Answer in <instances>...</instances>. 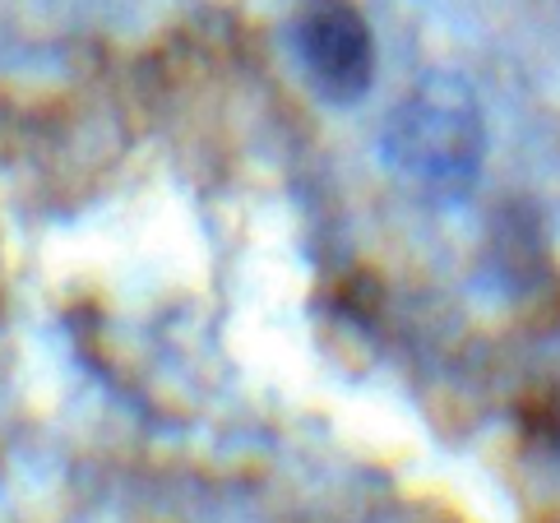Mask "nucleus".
Returning a JSON list of instances; mask_svg holds the SVG:
<instances>
[{
  "label": "nucleus",
  "mask_w": 560,
  "mask_h": 523,
  "mask_svg": "<svg viewBox=\"0 0 560 523\" xmlns=\"http://www.w3.org/2000/svg\"><path fill=\"white\" fill-rule=\"evenodd\" d=\"M385 163L422 195L458 199L482 172L487 126L472 89L454 74H427L398 103L380 135Z\"/></svg>",
  "instance_id": "obj_1"
},
{
  "label": "nucleus",
  "mask_w": 560,
  "mask_h": 523,
  "mask_svg": "<svg viewBox=\"0 0 560 523\" xmlns=\"http://www.w3.org/2000/svg\"><path fill=\"white\" fill-rule=\"evenodd\" d=\"M292 47L311 89L334 107H352L371 93L375 37L352 0H302L292 19Z\"/></svg>",
  "instance_id": "obj_2"
}]
</instances>
